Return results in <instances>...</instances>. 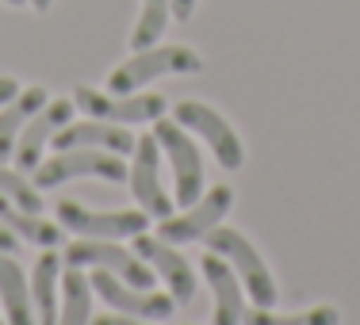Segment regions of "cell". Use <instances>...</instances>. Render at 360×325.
Returning a JSON list of instances; mask_svg holds the SVG:
<instances>
[{
	"label": "cell",
	"instance_id": "cell-11",
	"mask_svg": "<svg viewBox=\"0 0 360 325\" xmlns=\"http://www.w3.org/2000/svg\"><path fill=\"white\" fill-rule=\"evenodd\" d=\"M131 173H127V180H131V192L134 199L142 203V211L150 218H169L173 215L176 203L169 199L165 184H161V145L153 134H142L139 142H134V153H131Z\"/></svg>",
	"mask_w": 360,
	"mask_h": 325
},
{
	"label": "cell",
	"instance_id": "cell-30",
	"mask_svg": "<svg viewBox=\"0 0 360 325\" xmlns=\"http://www.w3.org/2000/svg\"><path fill=\"white\" fill-rule=\"evenodd\" d=\"M0 325H8V321H0Z\"/></svg>",
	"mask_w": 360,
	"mask_h": 325
},
{
	"label": "cell",
	"instance_id": "cell-17",
	"mask_svg": "<svg viewBox=\"0 0 360 325\" xmlns=\"http://www.w3.org/2000/svg\"><path fill=\"white\" fill-rule=\"evenodd\" d=\"M0 303H4L8 325H39L35 303L27 295V276L12 260V253H0Z\"/></svg>",
	"mask_w": 360,
	"mask_h": 325
},
{
	"label": "cell",
	"instance_id": "cell-23",
	"mask_svg": "<svg viewBox=\"0 0 360 325\" xmlns=\"http://www.w3.org/2000/svg\"><path fill=\"white\" fill-rule=\"evenodd\" d=\"M0 195H8L12 203H20L23 211H35V215L46 207L35 180H27V173H12V168H4V165H0Z\"/></svg>",
	"mask_w": 360,
	"mask_h": 325
},
{
	"label": "cell",
	"instance_id": "cell-19",
	"mask_svg": "<svg viewBox=\"0 0 360 325\" xmlns=\"http://www.w3.org/2000/svg\"><path fill=\"white\" fill-rule=\"evenodd\" d=\"M0 222H4L20 241L42 245V249H58V245H62V234H58L54 222L39 218L35 211H23L20 203H12L8 195H0Z\"/></svg>",
	"mask_w": 360,
	"mask_h": 325
},
{
	"label": "cell",
	"instance_id": "cell-14",
	"mask_svg": "<svg viewBox=\"0 0 360 325\" xmlns=\"http://www.w3.org/2000/svg\"><path fill=\"white\" fill-rule=\"evenodd\" d=\"M134 134L119 123H104V119H84V123H65L54 134V150H108L119 157H131L134 153Z\"/></svg>",
	"mask_w": 360,
	"mask_h": 325
},
{
	"label": "cell",
	"instance_id": "cell-21",
	"mask_svg": "<svg viewBox=\"0 0 360 325\" xmlns=\"http://www.w3.org/2000/svg\"><path fill=\"white\" fill-rule=\"evenodd\" d=\"M242 325H341V314L333 306H314L303 314H276L272 306H253L245 310Z\"/></svg>",
	"mask_w": 360,
	"mask_h": 325
},
{
	"label": "cell",
	"instance_id": "cell-20",
	"mask_svg": "<svg viewBox=\"0 0 360 325\" xmlns=\"http://www.w3.org/2000/svg\"><path fill=\"white\" fill-rule=\"evenodd\" d=\"M92 279L84 268L65 264L62 268V306H58V325H89L92 321Z\"/></svg>",
	"mask_w": 360,
	"mask_h": 325
},
{
	"label": "cell",
	"instance_id": "cell-5",
	"mask_svg": "<svg viewBox=\"0 0 360 325\" xmlns=\"http://www.w3.org/2000/svg\"><path fill=\"white\" fill-rule=\"evenodd\" d=\"M65 264L115 272L119 279H127L131 287H142V291H153V276H158L150 264H142L139 253L115 245L111 237H77V241L65 245Z\"/></svg>",
	"mask_w": 360,
	"mask_h": 325
},
{
	"label": "cell",
	"instance_id": "cell-2",
	"mask_svg": "<svg viewBox=\"0 0 360 325\" xmlns=\"http://www.w3.org/2000/svg\"><path fill=\"white\" fill-rule=\"evenodd\" d=\"M203 245L207 253H219L234 264V272L242 276V287L245 295L253 298V306H276V279H272L269 264L261 260V253L253 249V241L242 234V230H226V226H215L211 234H203Z\"/></svg>",
	"mask_w": 360,
	"mask_h": 325
},
{
	"label": "cell",
	"instance_id": "cell-6",
	"mask_svg": "<svg viewBox=\"0 0 360 325\" xmlns=\"http://www.w3.org/2000/svg\"><path fill=\"white\" fill-rule=\"evenodd\" d=\"M173 119L184 126V131L200 134V138L211 145L215 161L226 168V173H238V168L245 165V145H242V138H238V131L219 115L215 107L200 104V100H180V104L173 107Z\"/></svg>",
	"mask_w": 360,
	"mask_h": 325
},
{
	"label": "cell",
	"instance_id": "cell-7",
	"mask_svg": "<svg viewBox=\"0 0 360 325\" xmlns=\"http://www.w3.org/2000/svg\"><path fill=\"white\" fill-rule=\"evenodd\" d=\"M73 104L81 111H89V119H104V123H119V126L158 123L169 107L165 96H158V92H127V96L111 92L108 96V92H96L89 84H81L73 92Z\"/></svg>",
	"mask_w": 360,
	"mask_h": 325
},
{
	"label": "cell",
	"instance_id": "cell-29",
	"mask_svg": "<svg viewBox=\"0 0 360 325\" xmlns=\"http://www.w3.org/2000/svg\"><path fill=\"white\" fill-rule=\"evenodd\" d=\"M4 4H12V8H23V4H31V0H4Z\"/></svg>",
	"mask_w": 360,
	"mask_h": 325
},
{
	"label": "cell",
	"instance_id": "cell-12",
	"mask_svg": "<svg viewBox=\"0 0 360 325\" xmlns=\"http://www.w3.org/2000/svg\"><path fill=\"white\" fill-rule=\"evenodd\" d=\"M134 253L165 279L169 295H173L180 306H188L195 298V272H192V264L180 256L176 245H169L165 237H158V234H134Z\"/></svg>",
	"mask_w": 360,
	"mask_h": 325
},
{
	"label": "cell",
	"instance_id": "cell-9",
	"mask_svg": "<svg viewBox=\"0 0 360 325\" xmlns=\"http://www.w3.org/2000/svg\"><path fill=\"white\" fill-rule=\"evenodd\" d=\"M234 207V192L226 184H215L211 192H203L192 207H184L180 215H169L161 218L158 226V237H165L169 245H188V241H203V234L219 226L222 218L230 215Z\"/></svg>",
	"mask_w": 360,
	"mask_h": 325
},
{
	"label": "cell",
	"instance_id": "cell-13",
	"mask_svg": "<svg viewBox=\"0 0 360 325\" xmlns=\"http://www.w3.org/2000/svg\"><path fill=\"white\" fill-rule=\"evenodd\" d=\"M73 111H77L73 100H46V104L31 115V123L23 126L20 142H15V153H12V161L20 165V173H35L50 138H54L65 123H73Z\"/></svg>",
	"mask_w": 360,
	"mask_h": 325
},
{
	"label": "cell",
	"instance_id": "cell-22",
	"mask_svg": "<svg viewBox=\"0 0 360 325\" xmlns=\"http://www.w3.org/2000/svg\"><path fill=\"white\" fill-rule=\"evenodd\" d=\"M169 15H173L169 0H142V15L131 31V50L158 46V39L165 35V27H169Z\"/></svg>",
	"mask_w": 360,
	"mask_h": 325
},
{
	"label": "cell",
	"instance_id": "cell-27",
	"mask_svg": "<svg viewBox=\"0 0 360 325\" xmlns=\"http://www.w3.org/2000/svg\"><path fill=\"white\" fill-rule=\"evenodd\" d=\"M15 92H20V81H15V77H0V107H4Z\"/></svg>",
	"mask_w": 360,
	"mask_h": 325
},
{
	"label": "cell",
	"instance_id": "cell-25",
	"mask_svg": "<svg viewBox=\"0 0 360 325\" xmlns=\"http://www.w3.org/2000/svg\"><path fill=\"white\" fill-rule=\"evenodd\" d=\"M0 253H12V256L20 253V237H15L12 230L4 226V222H0Z\"/></svg>",
	"mask_w": 360,
	"mask_h": 325
},
{
	"label": "cell",
	"instance_id": "cell-28",
	"mask_svg": "<svg viewBox=\"0 0 360 325\" xmlns=\"http://www.w3.org/2000/svg\"><path fill=\"white\" fill-rule=\"evenodd\" d=\"M50 4H54V0H31V8H35V12H50Z\"/></svg>",
	"mask_w": 360,
	"mask_h": 325
},
{
	"label": "cell",
	"instance_id": "cell-1",
	"mask_svg": "<svg viewBox=\"0 0 360 325\" xmlns=\"http://www.w3.org/2000/svg\"><path fill=\"white\" fill-rule=\"evenodd\" d=\"M203 58L192 46H150V50H134V58H127L123 65L108 73V88L127 96L139 92L158 77H176V73H200Z\"/></svg>",
	"mask_w": 360,
	"mask_h": 325
},
{
	"label": "cell",
	"instance_id": "cell-4",
	"mask_svg": "<svg viewBox=\"0 0 360 325\" xmlns=\"http://www.w3.org/2000/svg\"><path fill=\"white\" fill-rule=\"evenodd\" d=\"M153 138H158L161 153H165L169 165H173L176 203L180 207H192V203L207 192V180H203V157H200V145L192 142V131H184L176 119L161 115L158 123H153Z\"/></svg>",
	"mask_w": 360,
	"mask_h": 325
},
{
	"label": "cell",
	"instance_id": "cell-26",
	"mask_svg": "<svg viewBox=\"0 0 360 325\" xmlns=\"http://www.w3.org/2000/svg\"><path fill=\"white\" fill-rule=\"evenodd\" d=\"M195 4H200V0H169V8H173V15H176L180 23H184V20H192Z\"/></svg>",
	"mask_w": 360,
	"mask_h": 325
},
{
	"label": "cell",
	"instance_id": "cell-16",
	"mask_svg": "<svg viewBox=\"0 0 360 325\" xmlns=\"http://www.w3.org/2000/svg\"><path fill=\"white\" fill-rule=\"evenodd\" d=\"M46 88H20L12 100H8L4 107H0V165L4 161H12V153H15V142H20V134H23V126L31 123V115L46 104Z\"/></svg>",
	"mask_w": 360,
	"mask_h": 325
},
{
	"label": "cell",
	"instance_id": "cell-3",
	"mask_svg": "<svg viewBox=\"0 0 360 325\" xmlns=\"http://www.w3.org/2000/svg\"><path fill=\"white\" fill-rule=\"evenodd\" d=\"M131 168L123 165L119 153L108 150H58L50 161H39L35 168V187L46 192V187L70 184V180H84V176H96V180L108 184H123Z\"/></svg>",
	"mask_w": 360,
	"mask_h": 325
},
{
	"label": "cell",
	"instance_id": "cell-18",
	"mask_svg": "<svg viewBox=\"0 0 360 325\" xmlns=\"http://www.w3.org/2000/svg\"><path fill=\"white\" fill-rule=\"evenodd\" d=\"M58 284H62V260H58V249H46L31 272V303H35L39 325H58V306H62Z\"/></svg>",
	"mask_w": 360,
	"mask_h": 325
},
{
	"label": "cell",
	"instance_id": "cell-24",
	"mask_svg": "<svg viewBox=\"0 0 360 325\" xmlns=\"http://www.w3.org/2000/svg\"><path fill=\"white\" fill-rule=\"evenodd\" d=\"M89 325H146L142 318H134V314H104V318H92Z\"/></svg>",
	"mask_w": 360,
	"mask_h": 325
},
{
	"label": "cell",
	"instance_id": "cell-8",
	"mask_svg": "<svg viewBox=\"0 0 360 325\" xmlns=\"http://www.w3.org/2000/svg\"><path fill=\"white\" fill-rule=\"evenodd\" d=\"M54 215L70 234L81 237H134L150 230V215L146 211H89L84 203L77 199H58Z\"/></svg>",
	"mask_w": 360,
	"mask_h": 325
},
{
	"label": "cell",
	"instance_id": "cell-15",
	"mask_svg": "<svg viewBox=\"0 0 360 325\" xmlns=\"http://www.w3.org/2000/svg\"><path fill=\"white\" fill-rule=\"evenodd\" d=\"M203 279H207L211 295H215V310L211 325H242L245 306H242V279H238L234 264L219 253H203Z\"/></svg>",
	"mask_w": 360,
	"mask_h": 325
},
{
	"label": "cell",
	"instance_id": "cell-10",
	"mask_svg": "<svg viewBox=\"0 0 360 325\" xmlns=\"http://www.w3.org/2000/svg\"><path fill=\"white\" fill-rule=\"evenodd\" d=\"M89 279H92V291H96L111 310H119V314H134V318H146V321H165V318H173V310H176L173 295H158V291L131 287L127 279H119L115 272L89 268Z\"/></svg>",
	"mask_w": 360,
	"mask_h": 325
}]
</instances>
